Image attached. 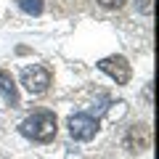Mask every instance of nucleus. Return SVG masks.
Masks as SVG:
<instances>
[{
	"mask_svg": "<svg viewBox=\"0 0 159 159\" xmlns=\"http://www.w3.org/2000/svg\"><path fill=\"white\" fill-rule=\"evenodd\" d=\"M58 122H56V114L53 111H34L32 117H27L21 122V135L29 138V141H37V143H48L56 138L58 130Z\"/></svg>",
	"mask_w": 159,
	"mask_h": 159,
	"instance_id": "f257e3e1",
	"label": "nucleus"
},
{
	"mask_svg": "<svg viewBox=\"0 0 159 159\" xmlns=\"http://www.w3.org/2000/svg\"><path fill=\"white\" fill-rule=\"evenodd\" d=\"M21 85L32 96H43L48 90V85H51V72L45 66H40V64H32V66H27L21 72Z\"/></svg>",
	"mask_w": 159,
	"mask_h": 159,
	"instance_id": "f03ea898",
	"label": "nucleus"
},
{
	"mask_svg": "<svg viewBox=\"0 0 159 159\" xmlns=\"http://www.w3.org/2000/svg\"><path fill=\"white\" fill-rule=\"evenodd\" d=\"M98 133V119H93L90 114H72L69 117V135L74 141H90Z\"/></svg>",
	"mask_w": 159,
	"mask_h": 159,
	"instance_id": "7ed1b4c3",
	"label": "nucleus"
},
{
	"mask_svg": "<svg viewBox=\"0 0 159 159\" xmlns=\"http://www.w3.org/2000/svg\"><path fill=\"white\" fill-rule=\"evenodd\" d=\"M98 69L106 72L111 80H117V85H125L130 82V64H127L125 56H109V58H101L98 61Z\"/></svg>",
	"mask_w": 159,
	"mask_h": 159,
	"instance_id": "20e7f679",
	"label": "nucleus"
},
{
	"mask_svg": "<svg viewBox=\"0 0 159 159\" xmlns=\"http://www.w3.org/2000/svg\"><path fill=\"white\" fill-rule=\"evenodd\" d=\"M125 146L130 148L133 154L146 151V148L151 146V130H148L146 125H133L130 130H127V135H125Z\"/></svg>",
	"mask_w": 159,
	"mask_h": 159,
	"instance_id": "39448f33",
	"label": "nucleus"
},
{
	"mask_svg": "<svg viewBox=\"0 0 159 159\" xmlns=\"http://www.w3.org/2000/svg\"><path fill=\"white\" fill-rule=\"evenodd\" d=\"M0 96L6 98L8 103H16L19 101V93H16V82L13 77L6 72V69H0Z\"/></svg>",
	"mask_w": 159,
	"mask_h": 159,
	"instance_id": "423d86ee",
	"label": "nucleus"
},
{
	"mask_svg": "<svg viewBox=\"0 0 159 159\" xmlns=\"http://www.w3.org/2000/svg\"><path fill=\"white\" fill-rule=\"evenodd\" d=\"M19 8L29 16H40L43 13V0H19Z\"/></svg>",
	"mask_w": 159,
	"mask_h": 159,
	"instance_id": "0eeeda50",
	"label": "nucleus"
},
{
	"mask_svg": "<svg viewBox=\"0 0 159 159\" xmlns=\"http://www.w3.org/2000/svg\"><path fill=\"white\" fill-rule=\"evenodd\" d=\"M98 3H101L103 8H122L127 0H98Z\"/></svg>",
	"mask_w": 159,
	"mask_h": 159,
	"instance_id": "6e6552de",
	"label": "nucleus"
},
{
	"mask_svg": "<svg viewBox=\"0 0 159 159\" xmlns=\"http://www.w3.org/2000/svg\"><path fill=\"white\" fill-rule=\"evenodd\" d=\"M141 11L143 13H151V0H141Z\"/></svg>",
	"mask_w": 159,
	"mask_h": 159,
	"instance_id": "1a4fd4ad",
	"label": "nucleus"
}]
</instances>
